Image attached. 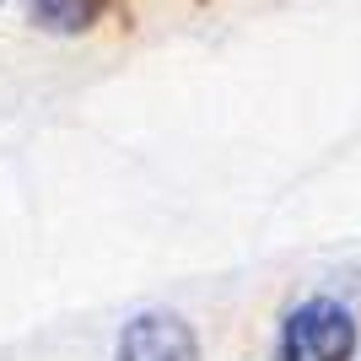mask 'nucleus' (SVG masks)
I'll list each match as a JSON object with an SVG mask.
<instances>
[{
  "label": "nucleus",
  "instance_id": "nucleus-2",
  "mask_svg": "<svg viewBox=\"0 0 361 361\" xmlns=\"http://www.w3.org/2000/svg\"><path fill=\"white\" fill-rule=\"evenodd\" d=\"M114 361H200V340L178 313L151 307V313H135L124 324Z\"/></svg>",
  "mask_w": 361,
  "mask_h": 361
},
{
  "label": "nucleus",
  "instance_id": "nucleus-1",
  "mask_svg": "<svg viewBox=\"0 0 361 361\" xmlns=\"http://www.w3.org/2000/svg\"><path fill=\"white\" fill-rule=\"evenodd\" d=\"M356 350V318L334 297H307L291 307L286 340H281V361H350Z\"/></svg>",
  "mask_w": 361,
  "mask_h": 361
},
{
  "label": "nucleus",
  "instance_id": "nucleus-3",
  "mask_svg": "<svg viewBox=\"0 0 361 361\" xmlns=\"http://www.w3.org/2000/svg\"><path fill=\"white\" fill-rule=\"evenodd\" d=\"M27 6H32V22L49 32H87L103 16L108 0H27Z\"/></svg>",
  "mask_w": 361,
  "mask_h": 361
}]
</instances>
